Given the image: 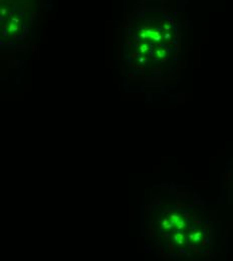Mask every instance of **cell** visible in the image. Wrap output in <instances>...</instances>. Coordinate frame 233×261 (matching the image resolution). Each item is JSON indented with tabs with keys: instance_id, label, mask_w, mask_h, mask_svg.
I'll use <instances>...</instances> for the list:
<instances>
[{
	"instance_id": "cell-1",
	"label": "cell",
	"mask_w": 233,
	"mask_h": 261,
	"mask_svg": "<svg viewBox=\"0 0 233 261\" xmlns=\"http://www.w3.org/2000/svg\"><path fill=\"white\" fill-rule=\"evenodd\" d=\"M140 50H141V52H145V51L148 50V46L144 44V45H142V46L140 47Z\"/></svg>"
}]
</instances>
